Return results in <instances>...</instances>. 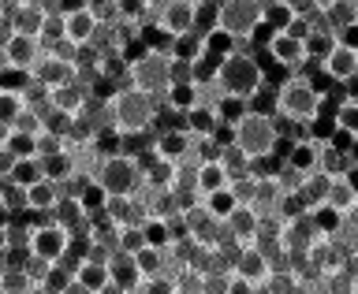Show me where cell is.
Returning <instances> with one entry per match:
<instances>
[{
    "instance_id": "11",
    "label": "cell",
    "mask_w": 358,
    "mask_h": 294,
    "mask_svg": "<svg viewBox=\"0 0 358 294\" xmlns=\"http://www.w3.org/2000/svg\"><path fill=\"white\" fill-rule=\"evenodd\" d=\"M265 52H268V60H273L276 67H284V71H291V75H302V71L310 67L306 45L295 41L291 34H273V38H268V45H265Z\"/></svg>"
},
{
    "instance_id": "39",
    "label": "cell",
    "mask_w": 358,
    "mask_h": 294,
    "mask_svg": "<svg viewBox=\"0 0 358 294\" xmlns=\"http://www.w3.org/2000/svg\"><path fill=\"white\" fill-rule=\"evenodd\" d=\"M336 127L358 138V101H347L343 97L340 105H336Z\"/></svg>"
},
{
    "instance_id": "18",
    "label": "cell",
    "mask_w": 358,
    "mask_h": 294,
    "mask_svg": "<svg viewBox=\"0 0 358 294\" xmlns=\"http://www.w3.org/2000/svg\"><path fill=\"white\" fill-rule=\"evenodd\" d=\"M231 272H239L243 279H250L254 287H262L265 279L273 276V265H268V257L257 250V246H246V250H239V257H235Z\"/></svg>"
},
{
    "instance_id": "52",
    "label": "cell",
    "mask_w": 358,
    "mask_h": 294,
    "mask_svg": "<svg viewBox=\"0 0 358 294\" xmlns=\"http://www.w3.org/2000/svg\"><path fill=\"white\" fill-rule=\"evenodd\" d=\"M64 294H90V291H86L83 284H78V279H71V284L64 287Z\"/></svg>"
},
{
    "instance_id": "34",
    "label": "cell",
    "mask_w": 358,
    "mask_h": 294,
    "mask_svg": "<svg viewBox=\"0 0 358 294\" xmlns=\"http://www.w3.org/2000/svg\"><path fill=\"white\" fill-rule=\"evenodd\" d=\"M52 223H60V228H67V231H75L78 223H86L90 216L83 212V205H78L75 198H60V205H56V212L49 216Z\"/></svg>"
},
{
    "instance_id": "30",
    "label": "cell",
    "mask_w": 358,
    "mask_h": 294,
    "mask_svg": "<svg viewBox=\"0 0 358 294\" xmlns=\"http://www.w3.org/2000/svg\"><path fill=\"white\" fill-rule=\"evenodd\" d=\"M75 279L83 284L90 294H105L112 287V272H108V265H94V261H86L83 257V265H78V272Z\"/></svg>"
},
{
    "instance_id": "51",
    "label": "cell",
    "mask_w": 358,
    "mask_h": 294,
    "mask_svg": "<svg viewBox=\"0 0 358 294\" xmlns=\"http://www.w3.org/2000/svg\"><path fill=\"white\" fill-rule=\"evenodd\" d=\"M343 179H347V183H351V190L358 194V164H351V168H347V172H343Z\"/></svg>"
},
{
    "instance_id": "47",
    "label": "cell",
    "mask_w": 358,
    "mask_h": 294,
    "mask_svg": "<svg viewBox=\"0 0 358 294\" xmlns=\"http://www.w3.org/2000/svg\"><path fill=\"white\" fill-rule=\"evenodd\" d=\"M172 86H194L190 64H187V60H176V56H172Z\"/></svg>"
},
{
    "instance_id": "8",
    "label": "cell",
    "mask_w": 358,
    "mask_h": 294,
    "mask_svg": "<svg viewBox=\"0 0 358 294\" xmlns=\"http://www.w3.org/2000/svg\"><path fill=\"white\" fill-rule=\"evenodd\" d=\"M71 250V231L60 228V223H52L45 216L41 223H34L30 231V257H41V261L49 265H60V257Z\"/></svg>"
},
{
    "instance_id": "2",
    "label": "cell",
    "mask_w": 358,
    "mask_h": 294,
    "mask_svg": "<svg viewBox=\"0 0 358 294\" xmlns=\"http://www.w3.org/2000/svg\"><path fill=\"white\" fill-rule=\"evenodd\" d=\"M321 105H324V94L310 82L306 75L284 78V82L276 86V97H273L276 119H284V123H313Z\"/></svg>"
},
{
    "instance_id": "14",
    "label": "cell",
    "mask_w": 358,
    "mask_h": 294,
    "mask_svg": "<svg viewBox=\"0 0 358 294\" xmlns=\"http://www.w3.org/2000/svg\"><path fill=\"white\" fill-rule=\"evenodd\" d=\"M134 198H138L145 220H172V216H179L176 190H172V186H153V183H145Z\"/></svg>"
},
{
    "instance_id": "5",
    "label": "cell",
    "mask_w": 358,
    "mask_h": 294,
    "mask_svg": "<svg viewBox=\"0 0 358 294\" xmlns=\"http://www.w3.org/2000/svg\"><path fill=\"white\" fill-rule=\"evenodd\" d=\"M127 86L138 94H150L157 101H164V94L172 89V56L161 49H145L127 64Z\"/></svg>"
},
{
    "instance_id": "42",
    "label": "cell",
    "mask_w": 358,
    "mask_h": 294,
    "mask_svg": "<svg viewBox=\"0 0 358 294\" xmlns=\"http://www.w3.org/2000/svg\"><path fill=\"white\" fill-rule=\"evenodd\" d=\"M254 190H257V172L239 175V179L231 183V194H235V201H239V205H250V201H254Z\"/></svg>"
},
{
    "instance_id": "46",
    "label": "cell",
    "mask_w": 358,
    "mask_h": 294,
    "mask_svg": "<svg viewBox=\"0 0 358 294\" xmlns=\"http://www.w3.org/2000/svg\"><path fill=\"white\" fill-rule=\"evenodd\" d=\"M224 294H257V287L250 279H243L239 272H228V284H224Z\"/></svg>"
},
{
    "instance_id": "19",
    "label": "cell",
    "mask_w": 358,
    "mask_h": 294,
    "mask_svg": "<svg viewBox=\"0 0 358 294\" xmlns=\"http://www.w3.org/2000/svg\"><path fill=\"white\" fill-rule=\"evenodd\" d=\"M299 11H295V0H262V22L268 34H287L295 27Z\"/></svg>"
},
{
    "instance_id": "38",
    "label": "cell",
    "mask_w": 358,
    "mask_h": 294,
    "mask_svg": "<svg viewBox=\"0 0 358 294\" xmlns=\"http://www.w3.org/2000/svg\"><path fill=\"white\" fill-rule=\"evenodd\" d=\"M302 45H306V60H310V64H321L324 56L336 49V38H329V34H310Z\"/></svg>"
},
{
    "instance_id": "9",
    "label": "cell",
    "mask_w": 358,
    "mask_h": 294,
    "mask_svg": "<svg viewBox=\"0 0 358 294\" xmlns=\"http://www.w3.org/2000/svg\"><path fill=\"white\" fill-rule=\"evenodd\" d=\"M194 15H198V0H172V4H161V15H157V22L150 30L168 38V41L187 38V34H194Z\"/></svg>"
},
{
    "instance_id": "53",
    "label": "cell",
    "mask_w": 358,
    "mask_h": 294,
    "mask_svg": "<svg viewBox=\"0 0 358 294\" xmlns=\"http://www.w3.org/2000/svg\"><path fill=\"white\" fill-rule=\"evenodd\" d=\"M8 253V228H0V257Z\"/></svg>"
},
{
    "instance_id": "45",
    "label": "cell",
    "mask_w": 358,
    "mask_h": 294,
    "mask_svg": "<svg viewBox=\"0 0 358 294\" xmlns=\"http://www.w3.org/2000/svg\"><path fill=\"white\" fill-rule=\"evenodd\" d=\"M324 145L347 156V153H351V145H355V134H347V131H340V127H336V131L329 134V138H324Z\"/></svg>"
},
{
    "instance_id": "24",
    "label": "cell",
    "mask_w": 358,
    "mask_h": 294,
    "mask_svg": "<svg viewBox=\"0 0 358 294\" xmlns=\"http://www.w3.org/2000/svg\"><path fill=\"white\" fill-rule=\"evenodd\" d=\"M71 198L78 201V205H83V212H86L90 220H97L101 212H105V205H108V194H105V186H101L97 179H83Z\"/></svg>"
},
{
    "instance_id": "41",
    "label": "cell",
    "mask_w": 358,
    "mask_h": 294,
    "mask_svg": "<svg viewBox=\"0 0 358 294\" xmlns=\"http://www.w3.org/2000/svg\"><path fill=\"white\" fill-rule=\"evenodd\" d=\"M120 250H123V253H138V250H145L142 223H134V228H120Z\"/></svg>"
},
{
    "instance_id": "37",
    "label": "cell",
    "mask_w": 358,
    "mask_h": 294,
    "mask_svg": "<svg viewBox=\"0 0 358 294\" xmlns=\"http://www.w3.org/2000/svg\"><path fill=\"white\" fill-rule=\"evenodd\" d=\"M22 112H27V97L22 94H4V89H0V123H15Z\"/></svg>"
},
{
    "instance_id": "4",
    "label": "cell",
    "mask_w": 358,
    "mask_h": 294,
    "mask_svg": "<svg viewBox=\"0 0 358 294\" xmlns=\"http://www.w3.org/2000/svg\"><path fill=\"white\" fill-rule=\"evenodd\" d=\"M217 86L224 97H239L250 105L254 97H262L265 89V67L254 60L250 52H231L228 60H220L217 67Z\"/></svg>"
},
{
    "instance_id": "54",
    "label": "cell",
    "mask_w": 358,
    "mask_h": 294,
    "mask_svg": "<svg viewBox=\"0 0 358 294\" xmlns=\"http://www.w3.org/2000/svg\"><path fill=\"white\" fill-rule=\"evenodd\" d=\"M30 294H52V291H49V287H34Z\"/></svg>"
},
{
    "instance_id": "16",
    "label": "cell",
    "mask_w": 358,
    "mask_h": 294,
    "mask_svg": "<svg viewBox=\"0 0 358 294\" xmlns=\"http://www.w3.org/2000/svg\"><path fill=\"white\" fill-rule=\"evenodd\" d=\"M60 198H64V186L60 183H52V179H41V183H34L27 190V212L30 216H52L56 205H60Z\"/></svg>"
},
{
    "instance_id": "10",
    "label": "cell",
    "mask_w": 358,
    "mask_h": 294,
    "mask_svg": "<svg viewBox=\"0 0 358 294\" xmlns=\"http://www.w3.org/2000/svg\"><path fill=\"white\" fill-rule=\"evenodd\" d=\"M97 30H101V27H97L94 11H90V4H83V0H78V4L64 15V41L71 45V49H78V52L94 45Z\"/></svg>"
},
{
    "instance_id": "50",
    "label": "cell",
    "mask_w": 358,
    "mask_h": 294,
    "mask_svg": "<svg viewBox=\"0 0 358 294\" xmlns=\"http://www.w3.org/2000/svg\"><path fill=\"white\" fill-rule=\"evenodd\" d=\"M11 223V209L4 205V183H0V228H8Z\"/></svg>"
},
{
    "instance_id": "26",
    "label": "cell",
    "mask_w": 358,
    "mask_h": 294,
    "mask_svg": "<svg viewBox=\"0 0 358 294\" xmlns=\"http://www.w3.org/2000/svg\"><path fill=\"white\" fill-rule=\"evenodd\" d=\"M287 168H291V172H299L302 179L317 175V168H321V142L295 145V149H291V156H287Z\"/></svg>"
},
{
    "instance_id": "12",
    "label": "cell",
    "mask_w": 358,
    "mask_h": 294,
    "mask_svg": "<svg viewBox=\"0 0 358 294\" xmlns=\"http://www.w3.org/2000/svg\"><path fill=\"white\" fill-rule=\"evenodd\" d=\"M8 19H11V27H15L19 38H34V41H41L45 22H49V15H45V4H41V0H22V4H8Z\"/></svg>"
},
{
    "instance_id": "7",
    "label": "cell",
    "mask_w": 358,
    "mask_h": 294,
    "mask_svg": "<svg viewBox=\"0 0 358 294\" xmlns=\"http://www.w3.org/2000/svg\"><path fill=\"white\" fill-rule=\"evenodd\" d=\"M217 30L231 41H254V34L262 30V0H224Z\"/></svg>"
},
{
    "instance_id": "32",
    "label": "cell",
    "mask_w": 358,
    "mask_h": 294,
    "mask_svg": "<svg viewBox=\"0 0 358 294\" xmlns=\"http://www.w3.org/2000/svg\"><path fill=\"white\" fill-rule=\"evenodd\" d=\"M41 179H45V161H41V156H30V161H15L8 183L19 186V190H30L34 183H41Z\"/></svg>"
},
{
    "instance_id": "55",
    "label": "cell",
    "mask_w": 358,
    "mask_h": 294,
    "mask_svg": "<svg viewBox=\"0 0 358 294\" xmlns=\"http://www.w3.org/2000/svg\"><path fill=\"white\" fill-rule=\"evenodd\" d=\"M8 19V4H0V22H4Z\"/></svg>"
},
{
    "instance_id": "23",
    "label": "cell",
    "mask_w": 358,
    "mask_h": 294,
    "mask_svg": "<svg viewBox=\"0 0 358 294\" xmlns=\"http://www.w3.org/2000/svg\"><path fill=\"white\" fill-rule=\"evenodd\" d=\"M194 205L206 209V212H209V220L228 223V216H231L235 209H239V201H235L231 186H228V190H213V194H194Z\"/></svg>"
},
{
    "instance_id": "43",
    "label": "cell",
    "mask_w": 358,
    "mask_h": 294,
    "mask_svg": "<svg viewBox=\"0 0 358 294\" xmlns=\"http://www.w3.org/2000/svg\"><path fill=\"white\" fill-rule=\"evenodd\" d=\"M11 131H19V134H30V138H38V134H45V123H41L38 116H34L30 108H27V112H22V116L15 119V123H11Z\"/></svg>"
},
{
    "instance_id": "29",
    "label": "cell",
    "mask_w": 358,
    "mask_h": 294,
    "mask_svg": "<svg viewBox=\"0 0 358 294\" xmlns=\"http://www.w3.org/2000/svg\"><path fill=\"white\" fill-rule=\"evenodd\" d=\"M161 105H168L172 112H179V116H187L190 108L206 105V94H201V86H172V89L164 94Z\"/></svg>"
},
{
    "instance_id": "33",
    "label": "cell",
    "mask_w": 358,
    "mask_h": 294,
    "mask_svg": "<svg viewBox=\"0 0 358 294\" xmlns=\"http://www.w3.org/2000/svg\"><path fill=\"white\" fill-rule=\"evenodd\" d=\"M142 235H145V246L150 250H172L176 246V231H172V220H142Z\"/></svg>"
},
{
    "instance_id": "15",
    "label": "cell",
    "mask_w": 358,
    "mask_h": 294,
    "mask_svg": "<svg viewBox=\"0 0 358 294\" xmlns=\"http://www.w3.org/2000/svg\"><path fill=\"white\" fill-rule=\"evenodd\" d=\"M317 67H321V75L329 78V82L347 86V82H355V78H358V52L343 49V45H336V49L324 56Z\"/></svg>"
},
{
    "instance_id": "20",
    "label": "cell",
    "mask_w": 358,
    "mask_h": 294,
    "mask_svg": "<svg viewBox=\"0 0 358 294\" xmlns=\"http://www.w3.org/2000/svg\"><path fill=\"white\" fill-rule=\"evenodd\" d=\"M183 127L194 134V138H217L220 127H224V119H220L217 105H198V108H190L183 116Z\"/></svg>"
},
{
    "instance_id": "22",
    "label": "cell",
    "mask_w": 358,
    "mask_h": 294,
    "mask_svg": "<svg viewBox=\"0 0 358 294\" xmlns=\"http://www.w3.org/2000/svg\"><path fill=\"white\" fill-rule=\"evenodd\" d=\"M8 64L11 67H15V71H34V67H38V60H41V41H34V38H19V34H15V38H11L8 41Z\"/></svg>"
},
{
    "instance_id": "56",
    "label": "cell",
    "mask_w": 358,
    "mask_h": 294,
    "mask_svg": "<svg viewBox=\"0 0 358 294\" xmlns=\"http://www.w3.org/2000/svg\"><path fill=\"white\" fill-rule=\"evenodd\" d=\"M123 294H138V291H123Z\"/></svg>"
},
{
    "instance_id": "28",
    "label": "cell",
    "mask_w": 358,
    "mask_h": 294,
    "mask_svg": "<svg viewBox=\"0 0 358 294\" xmlns=\"http://www.w3.org/2000/svg\"><path fill=\"white\" fill-rule=\"evenodd\" d=\"M194 183H198L194 194H213V190H228V186H231V175L224 172L220 161H209V164H198Z\"/></svg>"
},
{
    "instance_id": "25",
    "label": "cell",
    "mask_w": 358,
    "mask_h": 294,
    "mask_svg": "<svg viewBox=\"0 0 358 294\" xmlns=\"http://www.w3.org/2000/svg\"><path fill=\"white\" fill-rule=\"evenodd\" d=\"M108 272H112V284L123 287V291H134L142 284V276H138V265H134V253H123L116 250L108 257Z\"/></svg>"
},
{
    "instance_id": "35",
    "label": "cell",
    "mask_w": 358,
    "mask_h": 294,
    "mask_svg": "<svg viewBox=\"0 0 358 294\" xmlns=\"http://www.w3.org/2000/svg\"><path fill=\"white\" fill-rule=\"evenodd\" d=\"M164 253H168V250H164ZM164 253H161V250H150V246L134 253L138 276H142V279H157V276H164Z\"/></svg>"
},
{
    "instance_id": "49",
    "label": "cell",
    "mask_w": 358,
    "mask_h": 294,
    "mask_svg": "<svg viewBox=\"0 0 358 294\" xmlns=\"http://www.w3.org/2000/svg\"><path fill=\"white\" fill-rule=\"evenodd\" d=\"M11 168H15V156H11L8 149H0V183H8Z\"/></svg>"
},
{
    "instance_id": "6",
    "label": "cell",
    "mask_w": 358,
    "mask_h": 294,
    "mask_svg": "<svg viewBox=\"0 0 358 294\" xmlns=\"http://www.w3.org/2000/svg\"><path fill=\"white\" fill-rule=\"evenodd\" d=\"M94 179H97L101 186H105L108 198H134V194H138V190L145 186L142 164L134 161L131 153H123V156H105Z\"/></svg>"
},
{
    "instance_id": "27",
    "label": "cell",
    "mask_w": 358,
    "mask_h": 294,
    "mask_svg": "<svg viewBox=\"0 0 358 294\" xmlns=\"http://www.w3.org/2000/svg\"><path fill=\"white\" fill-rule=\"evenodd\" d=\"M324 205H332L340 216H351L358 209V194L351 190V183L340 175V179H329V190H324Z\"/></svg>"
},
{
    "instance_id": "3",
    "label": "cell",
    "mask_w": 358,
    "mask_h": 294,
    "mask_svg": "<svg viewBox=\"0 0 358 294\" xmlns=\"http://www.w3.org/2000/svg\"><path fill=\"white\" fill-rule=\"evenodd\" d=\"M280 138V123L276 116H268V112H257L250 108L246 116L231 127V145L239 149L250 164L265 161V156H273V145Z\"/></svg>"
},
{
    "instance_id": "31",
    "label": "cell",
    "mask_w": 358,
    "mask_h": 294,
    "mask_svg": "<svg viewBox=\"0 0 358 294\" xmlns=\"http://www.w3.org/2000/svg\"><path fill=\"white\" fill-rule=\"evenodd\" d=\"M343 220L347 216H340V212H336L332 205H324V201H321V205H313L310 209V223H313V228H317V235H321V239H336V235H340L343 231Z\"/></svg>"
},
{
    "instance_id": "57",
    "label": "cell",
    "mask_w": 358,
    "mask_h": 294,
    "mask_svg": "<svg viewBox=\"0 0 358 294\" xmlns=\"http://www.w3.org/2000/svg\"><path fill=\"white\" fill-rule=\"evenodd\" d=\"M176 294H179V291H176Z\"/></svg>"
},
{
    "instance_id": "17",
    "label": "cell",
    "mask_w": 358,
    "mask_h": 294,
    "mask_svg": "<svg viewBox=\"0 0 358 294\" xmlns=\"http://www.w3.org/2000/svg\"><path fill=\"white\" fill-rule=\"evenodd\" d=\"M257 228H262V220H257L246 205H239V209H235L231 216H228V223H224L228 239L239 246V250H246V246H254V242H257Z\"/></svg>"
},
{
    "instance_id": "48",
    "label": "cell",
    "mask_w": 358,
    "mask_h": 294,
    "mask_svg": "<svg viewBox=\"0 0 358 294\" xmlns=\"http://www.w3.org/2000/svg\"><path fill=\"white\" fill-rule=\"evenodd\" d=\"M336 45H343V49L358 52V22H351V27H343L340 34H336Z\"/></svg>"
},
{
    "instance_id": "40",
    "label": "cell",
    "mask_w": 358,
    "mask_h": 294,
    "mask_svg": "<svg viewBox=\"0 0 358 294\" xmlns=\"http://www.w3.org/2000/svg\"><path fill=\"white\" fill-rule=\"evenodd\" d=\"M22 272L34 279V287H45V284H49V276H52V265L41 261V257H30V253H27V261H22Z\"/></svg>"
},
{
    "instance_id": "44",
    "label": "cell",
    "mask_w": 358,
    "mask_h": 294,
    "mask_svg": "<svg viewBox=\"0 0 358 294\" xmlns=\"http://www.w3.org/2000/svg\"><path fill=\"white\" fill-rule=\"evenodd\" d=\"M134 291H138V294H176V284L168 276H157V279H142Z\"/></svg>"
},
{
    "instance_id": "1",
    "label": "cell",
    "mask_w": 358,
    "mask_h": 294,
    "mask_svg": "<svg viewBox=\"0 0 358 294\" xmlns=\"http://www.w3.org/2000/svg\"><path fill=\"white\" fill-rule=\"evenodd\" d=\"M108 112H112V131L120 138H142V134L157 131V112H161V101L150 94H138V89L123 86L108 97Z\"/></svg>"
},
{
    "instance_id": "13",
    "label": "cell",
    "mask_w": 358,
    "mask_h": 294,
    "mask_svg": "<svg viewBox=\"0 0 358 294\" xmlns=\"http://www.w3.org/2000/svg\"><path fill=\"white\" fill-rule=\"evenodd\" d=\"M284 186H280V179H265L257 175V190H254V201L246 209L254 212L257 220H280V212H284Z\"/></svg>"
},
{
    "instance_id": "21",
    "label": "cell",
    "mask_w": 358,
    "mask_h": 294,
    "mask_svg": "<svg viewBox=\"0 0 358 294\" xmlns=\"http://www.w3.org/2000/svg\"><path fill=\"white\" fill-rule=\"evenodd\" d=\"M49 101H52V108L60 112V116L75 119L78 112H83V108L90 105V89H86V86H78V82H71V86L49 89Z\"/></svg>"
},
{
    "instance_id": "36",
    "label": "cell",
    "mask_w": 358,
    "mask_h": 294,
    "mask_svg": "<svg viewBox=\"0 0 358 294\" xmlns=\"http://www.w3.org/2000/svg\"><path fill=\"white\" fill-rule=\"evenodd\" d=\"M34 279L22 268H0V294H30Z\"/></svg>"
}]
</instances>
